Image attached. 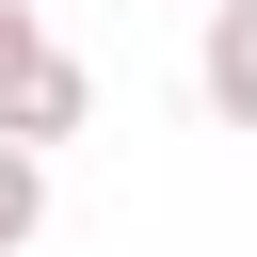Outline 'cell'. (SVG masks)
Segmentation results:
<instances>
[{
    "mask_svg": "<svg viewBox=\"0 0 257 257\" xmlns=\"http://www.w3.org/2000/svg\"><path fill=\"white\" fill-rule=\"evenodd\" d=\"M193 96H209L225 128H257V0H209V32H193Z\"/></svg>",
    "mask_w": 257,
    "mask_h": 257,
    "instance_id": "6da1fadb",
    "label": "cell"
},
{
    "mask_svg": "<svg viewBox=\"0 0 257 257\" xmlns=\"http://www.w3.org/2000/svg\"><path fill=\"white\" fill-rule=\"evenodd\" d=\"M48 64H64V32H48L32 0H0V128L32 112V80H48Z\"/></svg>",
    "mask_w": 257,
    "mask_h": 257,
    "instance_id": "7a4b0ae2",
    "label": "cell"
},
{
    "mask_svg": "<svg viewBox=\"0 0 257 257\" xmlns=\"http://www.w3.org/2000/svg\"><path fill=\"white\" fill-rule=\"evenodd\" d=\"M32 225H48V145H16V128H0V257H16Z\"/></svg>",
    "mask_w": 257,
    "mask_h": 257,
    "instance_id": "3957f363",
    "label": "cell"
}]
</instances>
